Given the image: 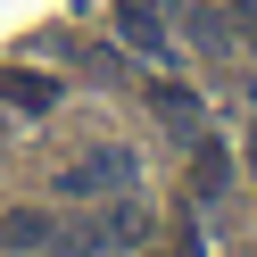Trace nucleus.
Returning <instances> with one entry per match:
<instances>
[{
    "label": "nucleus",
    "instance_id": "obj_1",
    "mask_svg": "<svg viewBox=\"0 0 257 257\" xmlns=\"http://www.w3.org/2000/svg\"><path fill=\"white\" fill-rule=\"evenodd\" d=\"M133 150H116V141H91L83 158H75V166H58V199H116V191H133Z\"/></svg>",
    "mask_w": 257,
    "mask_h": 257
},
{
    "label": "nucleus",
    "instance_id": "obj_2",
    "mask_svg": "<svg viewBox=\"0 0 257 257\" xmlns=\"http://www.w3.org/2000/svg\"><path fill=\"white\" fill-rule=\"evenodd\" d=\"M50 240H58L50 207H9V216H0V249H50Z\"/></svg>",
    "mask_w": 257,
    "mask_h": 257
},
{
    "label": "nucleus",
    "instance_id": "obj_3",
    "mask_svg": "<svg viewBox=\"0 0 257 257\" xmlns=\"http://www.w3.org/2000/svg\"><path fill=\"white\" fill-rule=\"evenodd\" d=\"M116 34L133 42V50H150V58H166V17H158L150 0H116Z\"/></svg>",
    "mask_w": 257,
    "mask_h": 257
},
{
    "label": "nucleus",
    "instance_id": "obj_4",
    "mask_svg": "<svg viewBox=\"0 0 257 257\" xmlns=\"http://www.w3.org/2000/svg\"><path fill=\"white\" fill-rule=\"evenodd\" d=\"M100 240H116V249H133V240H150V207L133 199V191H116V199H100Z\"/></svg>",
    "mask_w": 257,
    "mask_h": 257
},
{
    "label": "nucleus",
    "instance_id": "obj_5",
    "mask_svg": "<svg viewBox=\"0 0 257 257\" xmlns=\"http://www.w3.org/2000/svg\"><path fill=\"white\" fill-rule=\"evenodd\" d=\"M150 108H158L166 124H183V141H199V100H191L183 83H158V91H150Z\"/></svg>",
    "mask_w": 257,
    "mask_h": 257
},
{
    "label": "nucleus",
    "instance_id": "obj_6",
    "mask_svg": "<svg viewBox=\"0 0 257 257\" xmlns=\"http://www.w3.org/2000/svg\"><path fill=\"white\" fill-rule=\"evenodd\" d=\"M0 100H9V108H34V116H42V108L58 100V83H42V75H9V83H0Z\"/></svg>",
    "mask_w": 257,
    "mask_h": 257
},
{
    "label": "nucleus",
    "instance_id": "obj_7",
    "mask_svg": "<svg viewBox=\"0 0 257 257\" xmlns=\"http://www.w3.org/2000/svg\"><path fill=\"white\" fill-rule=\"evenodd\" d=\"M249 174H257V133H249Z\"/></svg>",
    "mask_w": 257,
    "mask_h": 257
}]
</instances>
